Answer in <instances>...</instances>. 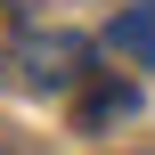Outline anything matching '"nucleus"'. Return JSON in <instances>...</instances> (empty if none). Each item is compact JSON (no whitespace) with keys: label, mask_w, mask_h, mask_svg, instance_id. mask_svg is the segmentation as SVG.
<instances>
[{"label":"nucleus","mask_w":155,"mask_h":155,"mask_svg":"<svg viewBox=\"0 0 155 155\" xmlns=\"http://www.w3.org/2000/svg\"><path fill=\"white\" fill-rule=\"evenodd\" d=\"M16 65H25L33 90H65V82H82V41L74 33H25L16 41Z\"/></svg>","instance_id":"nucleus-1"},{"label":"nucleus","mask_w":155,"mask_h":155,"mask_svg":"<svg viewBox=\"0 0 155 155\" xmlns=\"http://www.w3.org/2000/svg\"><path fill=\"white\" fill-rule=\"evenodd\" d=\"M106 49H123V57L155 65V0H131V8L106 25Z\"/></svg>","instance_id":"nucleus-2"},{"label":"nucleus","mask_w":155,"mask_h":155,"mask_svg":"<svg viewBox=\"0 0 155 155\" xmlns=\"http://www.w3.org/2000/svg\"><path fill=\"white\" fill-rule=\"evenodd\" d=\"M114 114H139V90H123V82H114V90H98V98H90V123H114Z\"/></svg>","instance_id":"nucleus-3"},{"label":"nucleus","mask_w":155,"mask_h":155,"mask_svg":"<svg viewBox=\"0 0 155 155\" xmlns=\"http://www.w3.org/2000/svg\"><path fill=\"white\" fill-rule=\"evenodd\" d=\"M16 41V0H0V49Z\"/></svg>","instance_id":"nucleus-4"}]
</instances>
